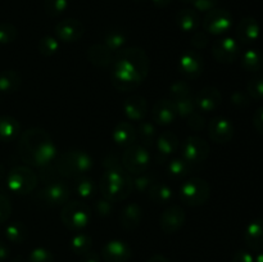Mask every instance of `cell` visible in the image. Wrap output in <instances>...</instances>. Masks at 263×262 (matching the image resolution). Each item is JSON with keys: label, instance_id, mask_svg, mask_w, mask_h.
<instances>
[{"label": "cell", "instance_id": "11a10c76", "mask_svg": "<svg viewBox=\"0 0 263 262\" xmlns=\"http://www.w3.org/2000/svg\"><path fill=\"white\" fill-rule=\"evenodd\" d=\"M80 262H100V256L94 251H89L87 253H85L84 256H81Z\"/></svg>", "mask_w": 263, "mask_h": 262}, {"label": "cell", "instance_id": "e575fe53", "mask_svg": "<svg viewBox=\"0 0 263 262\" xmlns=\"http://www.w3.org/2000/svg\"><path fill=\"white\" fill-rule=\"evenodd\" d=\"M192 164L185 161L184 158H175L168 163V174L176 179L187 176L192 171Z\"/></svg>", "mask_w": 263, "mask_h": 262}, {"label": "cell", "instance_id": "b9f144b4", "mask_svg": "<svg viewBox=\"0 0 263 262\" xmlns=\"http://www.w3.org/2000/svg\"><path fill=\"white\" fill-rule=\"evenodd\" d=\"M18 31L12 23H0V44H10L17 39Z\"/></svg>", "mask_w": 263, "mask_h": 262}, {"label": "cell", "instance_id": "db71d44e", "mask_svg": "<svg viewBox=\"0 0 263 262\" xmlns=\"http://www.w3.org/2000/svg\"><path fill=\"white\" fill-rule=\"evenodd\" d=\"M253 126L261 135H263V107L258 108L253 115Z\"/></svg>", "mask_w": 263, "mask_h": 262}, {"label": "cell", "instance_id": "6da1fadb", "mask_svg": "<svg viewBox=\"0 0 263 262\" xmlns=\"http://www.w3.org/2000/svg\"><path fill=\"white\" fill-rule=\"evenodd\" d=\"M149 58L140 48H123L112 64V84L120 91L135 90L149 73Z\"/></svg>", "mask_w": 263, "mask_h": 262}, {"label": "cell", "instance_id": "bcb514c9", "mask_svg": "<svg viewBox=\"0 0 263 262\" xmlns=\"http://www.w3.org/2000/svg\"><path fill=\"white\" fill-rule=\"evenodd\" d=\"M12 213V204L8 197L3 193H0V223L7 222L8 218L10 217Z\"/></svg>", "mask_w": 263, "mask_h": 262}, {"label": "cell", "instance_id": "277c9868", "mask_svg": "<svg viewBox=\"0 0 263 262\" xmlns=\"http://www.w3.org/2000/svg\"><path fill=\"white\" fill-rule=\"evenodd\" d=\"M92 167V158L84 151H68L57 158L55 170L59 176H84Z\"/></svg>", "mask_w": 263, "mask_h": 262}, {"label": "cell", "instance_id": "74e56055", "mask_svg": "<svg viewBox=\"0 0 263 262\" xmlns=\"http://www.w3.org/2000/svg\"><path fill=\"white\" fill-rule=\"evenodd\" d=\"M126 44V36L121 31L112 30L105 35L104 45L109 48L113 53H117L121 49H123Z\"/></svg>", "mask_w": 263, "mask_h": 262}, {"label": "cell", "instance_id": "681fc988", "mask_svg": "<svg viewBox=\"0 0 263 262\" xmlns=\"http://www.w3.org/2000/svg\"><path fill=\"white\" fill-rule=\"evenodd\" d=\"M218 0H195L193 5L198 12H210V10L215 9Z\"/></svg>", "mask_w": 263, "mask_h": 262}, {"label": "cell", "instance_id": "7a4b0ae2", "mask_svg": "<svg viewBox=\"0 0 263 262\" xmlns=\"http://www.w3.org/2000/svg\"><path fill=\"white\" fill-rule=\"evenodd\" d=\"M18 153L22 161L31 167L49 166L57 158V148L51 136L45 130L32 127L21 134Z\"/></svg>", "mask_w": 263, "mask_h": 262}, {"label": "cell", "instance_id": "f907efd6", "mask_svg": "<svg viewBox=\"0 0 263 262\" xmlns=\"http://www.w3.org/2000/svg\"><path fill=\"white\" fill-rule=\"evenodd\" d=\"M192 44H193V46L197 49L205 48V45L208 44V36L205 35L204 32L194 33L192 38Z\"/></svg>", "mask_w": 263, "mask_h": 262}, {"label": "cell", "instance_id": "8d00e7d4", "mask_svg": "<svg viewBox=\"0 0 263 262\" xmlns=\"http://www.w3.org/2000/svg\"><path fill=\"white\" fill-rule=\"evenodd\" d=\"M175 104V109H176L177 116L180 117H185L192 115L193 112H195V102L194 98L192 95H187V97L179 98V99L172 100Z\"/></svg>", "mask_w": 263, "mask_h": 262}, {"label": "cell", "instance_id": "ffe728a7", "mask_svg": "<svg viewBox=\"0 0 263 262\" xmlns=\"http://www.w3.org/2000/svg\"><path fill=\"white\" fill-rule=\"evenodd\" d=\"M236 39L243 44H252L261 35V26L253 17H244L235 30Z\"/></svg>", "mask_w": 263, "mask_h": 262}, {"label": "cell", "instance_id": "5bb4252c", "mask_svg": "<svg viewBox=\"0 0 263 262\" xmlns=\"http://www.w3.org/2000/svg\"><path fill=\"white\" fill-rule=\"evenodd\" d=\"M85 27L76 18H66L55 26V36L63 43H74L84 36Z\"/></svg>", "mask_w": 263, "mask_h": 262}, {"label": "cell", "instance_id": "f1b7e54d", "mask_svg": "<svg viewBox=\"0 0 263 262\" xmlns=\"http://www.w3.org/2000/svg\"><path fill=\"white\" fill-rule=\"evenodd\" d=\"M22 84L21 74L13 69H7L0 73V91L4 94H13L17 91Z\"/></svg>", "mask_w": 263, "mask_h": 262}, {"label": "cell", "instance_id": "83f0119b", "mask_svg": "<svg viewBox=\"0 0 263 262\" xmlns=\"http://www.w3.org/2000/svg\"><path fill=\"white\" fill-rule=\"evenodd\" d=\"M179 145V138L176 136V134L171 133V131L161 134L157 139V152H158V156H162V158H166V157L174 154Z\"/></svg>", "mask_w": 263, "mask_h": 262}, {"label": "cell", "instance_id": "44dd1931", "mask_svg": "<svg viewBox=\"0 0 263 262\" xmlns=\"http://www.w3.org/2000/svg\"><path fill=\"white\" fill-rule=\"evenodd\" d=\"M123 110L130 121H141L148 113V102L141 95H131L123 103Z\"/></svg>", "mask_w": 263, "mask_h": 262}, {"label": "cell", "instance_id": "52a82bcc", "mask_svg": "<svg viewBox=\"0 0 263 262\" xmlns=\"http://www.w3.org/2000/svg\"><path fill=\"white\" fill-rule=\"evenodd\" d=\"M211 194V188L205 180L200 177H193L185 181L180 189V198L190 207H199L207 203Z\"/></svg>", "mask_w": 263, "mask_h": 262}, {"label": "cell", "instance_id": "ab89813d", "mask_svg": "<svg viewBox=\"0 0 263 262\" xmlns=\"http://www.w3.org/2000/svg\"><path fill=\"white\" fill-rule=\"evenodd\" d=\"M68 8V0H44V10L49 17H59Z\"/></svg>", "mask_w": 263, "mask_h": 262}, {"label": "cell", "instance_id": "f5cc1de1", "mask_svg": "<svg viewBox=\"0 0 263 262\" xmlns=\"http://www.w3.org/2000/svg\"><path fill=\"white\" fill-rule=\"evenodd\" d=\"M233 262H254V257L252 256L251 252L240 249L234 254Z\"/></svg>", "mask_w": 263, "mask_h": 262}, {"label": "cell", "instance_id": "9f6ffc18", "mask_svg": "<svg viewBox=\"0 0 263 262\" xmlns=\"http://www.w3.org/2000/svg\"><path fill=\"white\" fill-rule=\"evenodd\" d=\"M9 257V248L0 241V262L5 261Z\"/></svg>", "mask_w": 263, "mask_h": 262}, {"label": "cell", "instance_id": "7bdbcfd3", "mask_svg": "<svg viewBox=\"0 0 263 262\" xmlns=\"http://www.w3.org/2000/svg\"><path fill=\"white\" fill-rule=\"evenodd\" d=\"M154 182L156 181H154L153 175L146 174V171L143 172V174H139L138 177L135 180H133L134 188L138 192H149V189H151V186Z\"/></svg>", "mask_w": 263, "mask_h": 262}, {"label": "cell", "instance_id": "836d02e7", "mask_svg": "<svg viewBox=\"0 0 263 262\" xmlns=\"http://www.w3.org/2000/svg\"><path fill=\"white\" fill-rule=\"evenodd\" d=\"M136 136H139L140 139V145H143L144 148H149L156 141V127L152 122L144 121L139 125L138 130H136Z\"/></svg>", "mask_w": 263, "mask_h": 262}, {"label": "cell", "instance_id": "d6a6232c", "mask_svg": "<svg viewBox=\"0 0 263 262\" xmlns=\"http://www.w3.org/2000/svg\"><path fill=\"white\" fill-rule=\"evenodd\" d=\"M69 247H71V251L73 252L74 254H77V256H84L85 253L91 251L92 238L85 233L76 234V235L71 239Z\"/></svg>", "mask_w": 263, "mask_h": 262}, {"label": "cell", "instance_id": "4dcf8cb0", "mask_svg": "<svg viewBox=\"0 0 263 262\" xmlns=\"http://www.w3.org/2000/svg\"><path fill=\"white\" fill-rule=\"evenodd\" d=\"M241 67L248 72L261 71L263 68V54L254 49H249L241 57Z\"/></svg>", "mask_w": 263, "mask_h": 262}, {"label": "cell", "instance_id": "816d5d0a", "mask_svg": "<svg viewBox=\"0 0 263 262\" xmlns=\"http://www.w3.org/2000/svg\"><path fill=\"white\" fill-rule=\"evenodd\" d=\"M231 103H233L234 105H236V107L243 108L249 104V99L248 97H246V95L243 94V92H235V94L231 95Z\"/></svg>", "mask_w": 263, "mask_h": 262}, {"label": "cell", "instance_id": "60d3db41", "mask_svg": "<svg viewBox=\"0 0 263 262\" xmlns=\"http://www.w3.org/2000/svg\"><path fill=\"white\" fill-rule=\"evenodd\" d=\"M247 90L252 99L263 100V76H256L249 80Z\"/></svg>", "mask_w": 263, "mask_h": 262}, {"label": "cell", "instance_id": "f546056e", "mask_svg": "<svg viewBox=\"0 0 263 262\" xmlns=\"http://www.w3.org/2000/svg\"><path fill=\"white\" fill-rule=\"evenodd\" d=\"M149 198L157 204H168L174 199V190L163 182H154L149 189Z\"/></svg>", "mask_w": 263, "mask_h": 262}, {"label": "cell", "instance_id": "8fae6325", "mask_svg": "<svg viewBox=\"0 0 263 262\" xmlns=\"http://www.w3.org/2000/svg\"><path fill=\"white\" fill-rule=\"evenodd\" d=\"M71 190L63 181H53L39 193V199L49 207H59L68 203Z\"/></svg>", "mask_w": 263, "mask_h": 262}, {"label": "cell", "instance_id": "ac0fdd59", "mask_svg": "<svg viewBox=\"0 0 263 262\" xmlns=\"http://www.w3.org/2000/svg\"><path fill=\"white\" fill-rule=\"evenodd\" d=\"M195 107L202 112H212L220 107L222 95L216 87L205 86L200 89L194 97Z\"/></svg>", "mask_w": 263, "mask_h": 262}, {"label": "cell", "instance_id": "5b68a950", "mask_svg": "<svg viewBox=\"0 0 263 262\" xmlns=\"http://www.w3.org/2000/svg\"><path fill=\"white\" fill-rule=\"evenodd\" d=\"M61 220L69 230H81L89 225L91 220V211L90 207L84 202L73 200L63 205L61 212Z\"/></svg>", "mask_w": 263, "mask_h": 262}, {"label": "cell", "instance_id": "603a6c76", "mask_svg": "<svg viewBox=\"0 0 263 262\" xmlns=\"http://www.w3.org/2000/svg\"><path fill=\"white\" fill-rule=\"evenodd\" d=\"M136 138V128L130 121H122L113 128L112 139L117 145L127 148L135 143Z\"/></svg>", "mask_w": 263, "mask_h": 262}, {"label": "cell", "instance_id": "9c48e42d", "mask_svg": "<svg viewBox=\"0 0 263 262\" xmlns=\"http://www.w3.org/2000/svg\"><path fill=\"white\" fill-rule=\"evenodd\" d=\"M182 158L192 166L203 163L210 154V145L204 139L197 135L187 136L182 143Z\"/></svg>", "mask_w": 263, "mask_h": 262}, {"label": "cell", "instance_id": "680465c9", "mask_svg": "<svg viewBox=\"0 0 263 262\" xmlns=\"http://www.w3.org/2000/svg\"><path fill=\"white\" fill-rule=\"evenodd\" d=\"M152 2H153V4L156 5V7L164 8V7H167V5H168L172 0H152Z\"/></svg>", "mask_w": 263, "mask_h": 262}, {"label": "cell", "instance_id": "c3c4849f", "mask_svg": "<svg viewBox=\"0 0 263 262\" xmlns=\"http://www.w3.org/2000/svg\"><path fill=\"white\" fill-rule=\"evenodd\" d=\"M95 211H97L98 215L103 216V217L109 216L110 213L113 212V203L103 198V199L98 200V202L95 203Z\"/></svg>", "mask_w": 263, "mask_h": 262}, {"label": "cell", "instance_id": "1f68e13d", "mask_svg": "<svg viewBox=\"0 0 263 262\" xmlns=\"http://www.w3.org/2000/svg\"><path fill=\"white\" fill-rule=\"evenodd\" d=\"M28 230L25 223L12 222L5 228V238L14 244H21L27 239Z\"/></svg>", "mask_w": 263, "mask_h": 262}, {"label": "cell", "instance_id": "6f0895ef", "mask_svg": "<svg viewBox=\"0 0 263 262\" xmlns=\"http://www.w3.org/2000/svg\"><path fill=\"white\" fill-rule=\"evenodd\" d=\"M148 262H170V261L166 258V257L162 256V254H154V256H152L151 258L148 259Z\"/></svg>", "mask_w": 263, "mask_h": 262}, {"label": "cell", "instance_id": "e0dca14e", "mask_svg": "<svg viewBox=\"0 0 263 262\" xmlns=\"http://www.w3.org/2000/svg\"><path fill=\"white\" fill-rule=\"evenodd\" d=\"M131 256L130 246L122 240L108 241L102 249V259L104 262H128Z\"/></svg>", "mask_w": 263, "mask_h": 262}, {"label": "cell", "instance_id": "7dc6e473", "mask_svg": "<svg viewBox=\"0 0 263 262\" xmlns=\"http://www.w3.org/2000/svg\"><path fill=\"white\" fill-rule=\"evenodd\" d=\"M187 126H189L192 130L194 131H200L203 127H204V118L197 112H193L192 115L186 117Z\"/></svg>", "mask_w": 263, "mask_h": 262}, {"label": "cell", "instance_id": "4fadbf2b", "mask_svg": "<svg viewBox=\"0 0 263 262\" xmlns=\"http://www.w3.org/2000/svg\"><path fill=\"white\" fill-rule=\"evenodd\" d=\"M179 69L186 79H197L204 69L203 57L197 50H187L180 57Z\"/></svg>", "mask_w": 263, "mask_h": 262}, {"label": "cell", "instance_id": "d6986e66", "mask_svg": "<svg viewBox=\"0 0 263 262\" xmlns=\"http://www.w3.org/2000/svg\"><path fill=\"white\" fill-rule=\"evenodd\" d=\"M177 117L175 104L171 99H161L156 102L152 109V118L156 125L167 126Z\"/></svg>", "mask_w": 263, "mask_h": 262}, {"label": "cell", "instance_id": "f35d334b", "mask_svg": "<svg viewBox=\"0 0 263 262\" xmlns=\"http://www.w3.org/2000/svg\"><path fill=\"white\" fill-rule=\"evenodd\" d=\"M39 53L43 57H51L53 54H55L59 49V40L54 36H44L39 41Z\"/></svg>", "mask_w": 263, "mask_h": 262}, {"label": "cell", "instance_id": "cb8c5ba5", "mask_svg": "<svg viewBox=\"0 0 263 262\" xmlns=\"http://www.w3.org/2000/svg\"><path fill=\"white\" fill-rule=\"evenodd\" d=\"M141 218H143V210L140 205L136 203H130L121 211L120 222L126 231H133L140 225Z\"/></svg>", "mask_w": 263, "mask_h": 262}, {"label": "cell", "instance_id": "484cf974", "mask_svg": "<svg viewBox=\"0 0 263 262\" xmlns=\"http://www.w3.org/2000/svg\"><path fill=\"white\" fill-rule=\"evenodd\" d=\"M177 27L180 28L184 32H193V31L197 30L200 25V15L198 14V12L195 9H181L177 12L176 17Z\"/></svg>", "mask_w": 263, "mask_h": 262}, {"label": "cell", "instance_id": "30bf717a", "mask_svg": "<svg viewBox=\"0 0 263 262\" xmlns=\"http://www.w3.org/2000/svg\"><path fill=\"white\" fill-rule=\"evenodd\" d=\"M233 26V15L230 12L221 8H215L205 14L203 27L211 35H222Z\"/></svg>", "mask_w": 263, "mask_h": 262}, {"label": "cell", "instance_id": "ba28073f", "mask_svg": "<svg viewBox=\"0 0 263 262\" xmlns=\"http://www.w3.org/2000/svg\"><path fill=\"white\" fill-rule=\"evenodd\" d=\"M149 163H151V154L143 145L133 144L126 148L122 157V164L128 174H143L148 170Z\"/></svg>", "mask_w": 263, "mask_h": 262}, {"label": "cell", "instance_id": "be15d7a7", "mask_svg": "<svg viewBox=\"0 0 263 262\" xmlns=\"http://www.w3.org/2000/svg\"><path fill=\"white\" fill-rule=\"evenodd\" d=\"M135 2H144V0H135Z\"/></svg>", "mask_w": 263, "mask_h": 262}, {"label": "cell", "instance_id": "6125c7cd", "mask_svg": "<svg viewBox=\"0 0 263 262\" xmlns=\"http://www.w3.org/2000/svg\"><path fill=\"white\" fill-rule=\"evenodd\" d=\"M180 2H182V3H186V4H193V3H194L195 0H180Z\"/></svg>", "mask_w": 263, "mask_h": 262}, {"label": "cell", "instance_id": "3957f363", "mask_svg": "<svg viewBox=\"0 0 263 262\" xmlns=\"http://www.w3.org/2000/svg\"><path fill=\"white\" fill-rule=\"evenodd\" d=\"M99 189L102 197L109 202L125 200L134 189L131 175L121 166L107 169L100 177Z\"/></svg>", "mask_w": 263, "mask_h": 262}, {"label": "cell", "instance_id": "ee69618b", "mask_svg": "<svg viewBox=\"0 0 263 262\" xmlns=\"http://www.w3.org/2000/svg\"><path fill=\"white\" fill-rule=\"evenodd\" d=\"M170 95H171L172 100L179 99V98L192 95V89H190V86L186 82L181 80V81H176L171 85V87H170Z\"/></svg>", "mask_w": 263, "mask_h": 262}, {"label": "cell", "instance_id": "94428289", "mask_svg": "<svg viewBox=\"0 0 263 262\" xmlns=\"http://www.w3.org/2000/svg\"><path fill=\"white\" fill-rule=\"evenodd\" d=\"M254 262H263V253H259L258 256L254 258Z\"/></svg>", "mask_w": 263, "mask_h": 262}, {"label": "cell", "instance_id": "d4e9b609", "mask_svg": "<svg viewBox=\"0 0 263 262\" xmlns=\"http://www.w3.org/2000/svg\"><path fill=\"white\" fill-rule=\"evenodd\" d=\"M89 61L97 67H108L115 62L116 54L104 44H94L87 51Z\"/></svg>", "mask_w": 263, "mask_h": 262}, {"label": "cell", "instance_id": "f6af8a7d", "mask_svg": "<svg viewBox=\"0 0 263 262\" xmlns=\"http://www.w3.org/2000/svg\"><path fill=\"white\" fill-rule=\"evenodd\" d=\"M27 262H54V257L49 249L40 247V248H35L31 252Z\"/></svg>", "mask_w": 263, "mask_h": 262}, {"label": "cell", "instance_id": "d590c367", "mask_svg": "<svg viewBox=\"0 0 263 262\" xmlns=\"http://www.w3.org/2000/svg\"><path fill=\"white\" fill-rule=\"evenodd\" d=\"M76 193L84 199L91 198L95 194L97 190V185H95L94 180L91 177L87 176H80L76 181Z\"/></svg>", "mask_w": 263, "mask_h": 262}, {"label": "cell", "instance_id": "2e32d148", "mask_svg": "<svg viewBox=\"0 0 263 262\" xmlns=\"http://www.w3.org/2000/svg\"><path fill=\"white\" fill-rule=\"evenodd\" d=\"M208 134L211 140L216 144L229 143L234 136V126L228 118L215 117L208 125Z\"/></svg>", "mask_w": 263, "mask_h": 262}, {"label": "cell", "instance_id": "91938a15", "mask_svg": "<svg viewBox=\"0 0 263 262\" xmlns=\"http://www.w3.org/2000/svg\"><path fill=\"white\" fill-rule=\"evenodd\" d=\"M5 174V170H4V166H3L2 163H0V180L3 179V176H4Z\"/></svg>", "mask_w": 263, "mask_h": 262}, {"label": "cell", "instance_id": "7c38bea8", "mask_svg": "<svg viewBox=\"0 0 263 262\" xmlns=\"http://www.w3.org/2000/svg\"><path fill=\"white\" fill-rule=\"evenodd\" d=\"M240 53V48L235 39L230 36L220 38L213 43L212 54L216 61L223 64H230L236 61Z\"/></svg>", "mask_w": 263, "mask_h": 262}, {"label": "cell", "instance_id": "7402d4cb", "mask_svg": "<svg viewBox=\"0 0 263 262\" xmlns=\"http://www.w3.org/2000/svg\"><path fill=\"white\" fill-rule=\"evenodd\" d=\"M244 241L252 251H263V218H257L247 226Z\"/></svg>", "mask_w": 263, "mask_h": 262}, {"label": "cell", "instance_id": "8992f818", "mask_svg": "<svg viewBox=\"0 0 263 262\" xmlns=\"http://www.w3.org/2000/svg\"><path fill=\"white\" fill-rule=\"evenodd\" d=\"M37 185V175L27 166H17L8 172L7 186L12 193L26 195Z\"/></svg>", "mask_w": 263, "mask_h": 262}, {"label": "cell", "instance_id": "4316f807", "mask_svg": "<svg viewBox=\"0 0 263 262\" xmlns=\"http://www.w3.org/2000/svg\"><path fill=\"white\" fill-rule=\"evenodd\" d=\"M21 125L12 116H0V143H10L20 136Z\"/></svg>", "mask_w": 263, "mask_h": 262}, {"label": "cell", "instance_id": "9a60e30c", "mask_svg": "<svg viewBox=\"0 0 263 262\" xmlns=\"http://www.w3.org/2000/svg\"><path fill=\"white\" fill-rule=\"evenodd\" d=\"M186 221L185 211L180 205H170L161 216V228L166 234H174L184 226Z\"/></svg>", "mask_w": 263, "mask_h": 262}]
</instances>
